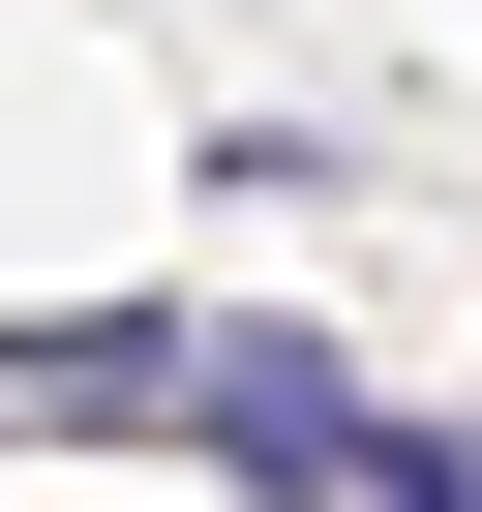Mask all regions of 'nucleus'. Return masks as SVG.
<instances>
[{
	"instance_id": "obj_1",
	"label": "nucleus",
	"mask_w": 482,
	"mask_h": 512,
	"mask_svg": "<svg viewBox=\"0 0 482 512\" xmlns=\"http://www.w3.org/2000/svg\"><path fill=\"white\" fill-rule=\"evenodd\" d=\"M181 422H211V452H241V482H272V512H332V482H362V452H392V422H362V392H332V362H302V332H181Z\"/></svg>"
},
{
	"instance_id": "obj_2",
	"label": "nucleus",
	"mask_w": 482,
	"mask_h": 512,
	"mask_svg": "<svg viewBox=\"0 0 482 512\" xmlns=\"http://www.w3.org/2000/svg\"><path fill=\"white\" fill-rule=\"evenodd\" d=\"M362 482H392V512H482V422H392Z\"/></svg>"
}]
</instances>
